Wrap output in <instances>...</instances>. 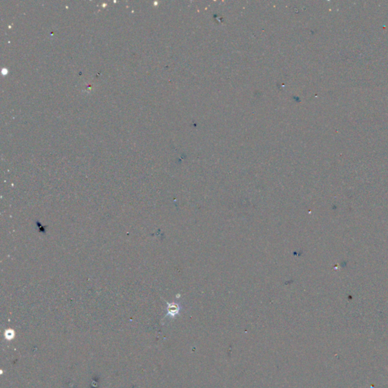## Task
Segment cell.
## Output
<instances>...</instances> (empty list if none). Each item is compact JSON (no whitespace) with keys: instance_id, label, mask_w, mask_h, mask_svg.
Segmentation results:
<instances>
[{"instance_id":"obj_1","label":"cell","mask_w":388,"mask_h":388,"mask_svg":"<svg viewBox=\"0 0 388 388\" xmlns=\"http://www.w3.org/2000/svg\"><path fill=\"white\" fill-rule=\"evenodd\" d=\"M180 311V306L178 304L175 303H168V315H170L171 316H175V315L178 314Z\"/></svg>"},{"instance_id":"obj_2","label":"cell","mask_w":388,"mask_h":388,"mask_svg":"<svg viewBox=\"0 0 388 388\" xmlns=\"http://www.w3.org/2000/svg\"><path fill=\"white\" fill-rule=\"evenodd\" d=\"M14 336V331L12 330H8L7 331H5V337H7V338L10 339V338L13 337Z\"/></svg>"}]
</instances>
